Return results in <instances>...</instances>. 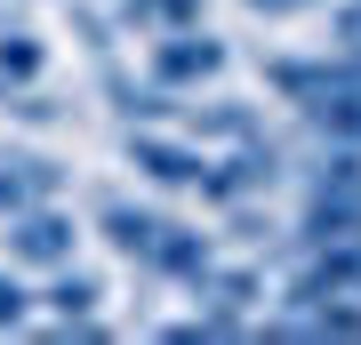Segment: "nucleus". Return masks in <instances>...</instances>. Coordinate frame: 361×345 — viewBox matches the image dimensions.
Masks as SVG:
<instances>
[{
	"label": "nucleus",
	"instance_id": "10",
	"mask_svg": "<svg viewBox=\"0 0 361 345\" xmlns=\"http://www.w3.org/2000/svg\"><path fill=\"white\" fill-rule=\"evenodd\" d=\"M345 233H361V185H345V177H313V193H305V217H297V241H345Z\"/></svg>",
	"mask_w": 361,
	"mask_h": 345
},
{
	"label": "nucleus",
	"instance_id": "16",
	"mask_svg": "<svg viewBox=\"0 0 361 345\" xmlns=\"http://www.w3.org/2000/svg\"><path fill=\"white\" fill-rule=\"evenodd\" d=\"M40 73H49V49H40V32L0 16V89H25V80H40Z\"/></svg>",
	"mask_w": 361,
	"mask_h": 345
},
{
	"label": "nucleus",
	"instance_id": "6",
	"mask_svg": "<svg viewBox=\"0 0 361 345\" xmlns=\"http://www.w3.org/2000/svg\"><path fill=\"white\" fill-rule=\"evenodd\" d=\"M56 193H65V161L56 153L0 145V217H8V209H32V201H56Z\"/></svg>",
	"mask_w": 361,
	"mask_h": 345
},
{
	"label": "nucleus",
	"instance_id": "17",
	"mask_svg": "<svg viewBox=\"0 0 361 345\" xmlns=\"http://www.w3.org/2000/svg\"><path fill=\"white\" fill-rule=\"evenodd\" d=\"M97 305H104V282H97L89 265H56L49 273V313L56 321H89Z\"/></svg>",
	"mask_w": 361,
	"mask_h": 345
},
{
	"label": "nucleus",
	"instance_id": "20",
	"mask_svg": "<svg viewBox=\"0 0 361 345\" xmlns=\"http://www.w3.org/2000/svg\"><path fill=\"white\" fill-rule=\"evenodd\" d=\"M337 49H361V0H337Z\"/></svg>",
	"mask_w": 361,
	"mask_h": 345
},
{
	"label": "nucleus",
	"instance_id": "1",
	"mask_svg": "<svg viewBox=\"0 0 361 345\" xmlns=\"http://www.w3.org/2000/svg\"><path fill=\"white\" fill-rule=\"evenodd\" d=\"M73 249H80V225H73L56 201H32V209H8V217H0V257L25 265V273L73 265Z\"/></svg>",
	"mask_w": 361,
	"mask_h": 345
},
{
	"label": "nucleus",
	"instance_id": "14",
	"mask_svg": "<svg viewBox=\"0 0 361 345\" xmlns=\"http://www.w3.org/2000/svg\"><path fill=\"white\" fill-rule=\"evenodd\" d=\"M177 121L193 128V137H257V104H241V97H209V104H177Z\"/></svg>",
	"mask_w": 361,
	"mask_h": 345
},
{
	"label": "nucleus",
	"instance_id": "12",
	"mask_svg": "<svg viewBox=\"0 0 361 345\" xmlns=\"http://www.w3.org/2000/svg\"><path fill=\"white\" fill-rule=\"evenodd\" d=\"M97 233H104V241H113V249L137 265V257H145V241L161 233V209H145V201H121V193H113V201H97Z\"/></svg>",
	"mask_w": 361,
	"mask_h": 345
},
{
	"label": "nucleus",
	"instance_id": "2",
	"mask_svg": "<svg viewBox=\"0 0 361 345\" xmlns=\"http://www.w3.org/2000/svg\"><path fill=\"white\" fill-rule=\"evenodd\" d=\"M289 177V153L273 137H241L225 161H201V177H193V193L201 201H225V209H241L249 193H265V185H281Z\"/></svg>",
	"mask_w": 361,
	"mask_h": 345
},
{
	"label": "nucleus",
	"instance_id": "21",
	"mask_svg": "<svg viewBox=\"0 0 361 345\" xmlns=\"http://www.w3.org/2000/svg\"><path fill=\"white\" fill-rule=\"evenodd\" d=\"M241 8H257V16H305V8H322V0H241Z\"/></svg>",
	"mask_w": 361,
	"mask_h": 345
},
{
	"label": "nucleus",
	"instance_id": "11",
	"mask_svg": "<svg viewBox=\"0 0 361 345\" xmlns=\"http://www.w3.org/2000/svg\"><path fill=\"white\" fill-rule=\"evenodd\" d=\"M289 289H329V297H361V233H345V241H313L305 273H297Z\"/></svg>",
	"mask_w": 361,
	"mask_h": 345
},
{
	"label": "nucleus",
	"instance_id": "13",
	"mask_svg": "<svg viewBox=\"0 0 361 345\" xmlns=\"http://www.w3.org/2000/svg\"><path fill=\"white\" fill-rule=\"evenodd\" d=\"M201 16H209V0H121L113 25L153 40V32H185V25H201Z\"/></svg>",
	"mask_w": 361,
	"mask_h": 345
},
{
	"label": "nucleus",
	"instance_id": "7",
	"mask_svg": "<svg viewBox=\"0 0 361 345\" xmlns=\"http://www.w3.org/2000/svg\"><path fill=\"white\" fill-rule=\"evenodd\" d=\"M209 257H217V233H201V225H185V217H161V233L145 241L137 265L153 273V282H193Z\"/></svg>",
	"mask_w": 361,
	"mask_h": 345
},
{
	"label": "nucleus",
	"instance_id": "5",
	"mask_svg": "<svg viewBox=\"0 0 361 345\" xmlns=\"http://www.w3.org/2000/svg\"><path fill=\"white\" fill-rule=\"evenodd\" d=\"M225 64H233V40L185 25V32H153V73L145 80H161V89H201V80H225Z\"/></svg>",
	"mask_w": 361,
	"mask_h": 345
},
{
	"label": "nucleus",
	"instance_id": "4",
	"mask_svg": "<svg viewBox=\"0 0 361 345\" xmlns=\"http://www.w3.org/2000/svg\"><path fill=\"white\" fill-rule=\"evenodd\" d=\"M265 337H337V345H361V297H329V289H289L281 313L257 321Z\"/></svg>",
	"mask_w": 361,
	"mask_h": 345
},
{
	"label": "nucleus",
	"instance_id": "9",
	"mask_svg": "<svg viewBox=\"0 0 361 345\" xmlns=\"http://www.w3.org/2000/svg\"><path fill=\"white\" fill-rule=\"evenodd\" d=\"M201 145H185V137H161V128H129V169H145L153 185H169V193H193V177H201Z\"/></svg>",
	"mask_w": 361,
	"mask_h": 345
},
{
	"label": "nucleus",
	"instance_id": "19",
	"mask_svg": "<svg viewBox=\"0 0 361 345\" xmlns=\"http://www.w3.org/2000/svg\"><path fill=\"white\" fill-rule=\"evenodd\" d=\"M25 321H32V289L16 282V265H8L0 273V329H25Z\"/></svg>",
	"mask_w": 361,
	"mask_h": 345
},
{
	"label": "nucleus",
	"instance_id": "8",
	"mask_svg": "<svg viewBox=\"0 0 361 345\" xmlns=\"http://www.w3.org/2000/svg\"><path fill=\"white\" fill-rule=\"evenodd\" d=\"M185 289L201 297V313H217V321H233V329H249V313H257V297H265V273H249V265H217V257H209V265H201Z\"/></svg>",
	"mask_w": 361,
	"mask_h": 345
},
{
	"label": "nucleus",
	"instance_id": "3",
	"mask_svg": "<svg viewBox=\"0 0 361 345\" xmlns=\"http://www.w3.org/2000/svg\"><path fill=\"white\" fill-rule=\"evenodd\" d=\"M265 89L281 104H322L337 89H361V49H329V56H265Z\"/></svg>",
	"mask_w": 361,
	"mask_h": 345
},
{
	"label": "nucleus",
	"instance_id": "15",
	"mask_svg": "<svg viewBox=\"0 0 361 345\" xmlns=\"http://www.w3.org/2000/svg\"><path fill=\"white\" fill-rule=\"evenodd\" d=\"M104 104H113L121 121H169V113H177V89H161V80H129V73H104Z\"/></svg>",
	"mask_w": 361,
	"mask_h": 345
},
{
	"label": "nucleus",
	"instance_id": "18",
	"mask_svg": "<svg viewBox=\"0 0 361 345\" xmlns=\"http://www.w3.org/2000/svg\"><path fill=\"white\" fill-rule=\"evenodd\" d=\"M305 128L322 145H353V153H361V89H337L322 104H305Z\"/></svg>",
	"mask_w": 361,
	"mask_h": 345
}]
</instances>
